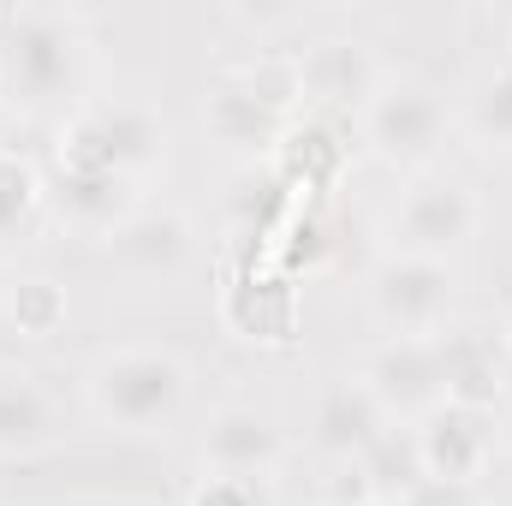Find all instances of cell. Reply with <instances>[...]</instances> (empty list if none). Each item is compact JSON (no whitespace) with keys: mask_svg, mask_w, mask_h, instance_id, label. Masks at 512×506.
Wrapping results in <instances>:
<instances>
[{"mask_svg":"<svg viewBox=\"0 0 512 506\" xmlns=\"http://www.w3.org/2000/svg\"><path fill=\"white\" fill-rule=\"evenodd\" d=\"M96 36L78 6L18 0L0 6V108L48 120L72 114L96 90Z\"/></svg>","mask_w":512,"mask_h":506,"instance_id":"1","label":"cell"},{"mask_svg":"<svg viewBox=\"0 0 512 506\" xmlns=\"http://www.w3.org/2000/svg\"><path fill=\"white\" fill-rule=\"evenodd\" d=\"M84 405L120 435H167L191 405V364L173 346H108L84 370Z\"/></svg>","mask_w":512,"mask_h":506,"instance_id":"2","label":"cell"},{"mask_svg":"<svg viewBox=\"0 0 512 506\" xmlns=\"http://www.w3.org/2000/svg\"><path fill=\"white\" fill-rule=\"evenodd\" d=\"M167 114L149 96H90L78 102L60 131H54V161H78V167H102V173H126L137 185H149L167 167Z\"/></svg>","mask_w":512,"mask_h":506,"instance_id":"3","label":"cell"},{"mask_svg":"<svg viewBox=\"0 0 512 506\" xmlns=\"http://www.w3.org/2000/svg\"><path fill=\"white\" fill-rule=\"evenodd\" d=\"M453 131L459 126L447 90H435L417 72H387L382 90L358 108V143L382 167H405V173H429Z\"/></svg>","mask_w":512,"mask_h":506,"instance_id":"4","label":"cell"},{"mask_svg":"<svg viewBox=\"0 0 512 506\" xmlns=\"http://www.w3.org/2000/svg\"><path fill=\"white\" fill-rule=\"evenodd\" d=\"M364 304L393 340H429L459 310V268L447 256L382 251L364 274Z\"/></svg>","mask_w":512,"mask_h":506,"instance_id":"5","label":"cell"},{"mask_svg":"<svg viewBox=\"0 0 512 506\" xmlns=\"http://www.w3.org/2000/svg\"><path fill=\"white\" fill-rule=\"evenodd\" d=\"M483 215H489L483 191L465 173H447V167L411 173V185L393 197V215H387V251L453 262V251H465L483 233Z\"/></svg>","mask_w":512,"mask_h":506,"instance_id":"6","label":"cell"},{"mask_svg":"<svg viewBox=\"0 0 512 506\" xmlns=\"http://www.w3.org/2000/svg\"><path fill=\"white\" fill-rule=\"evenodd\" d=\"M102 251L137 286H167L197 262V221L179 203H143L102 239Z\"/></svg>","mask_w":512,"mask_h":506,"instance_id":"7","label":"cell"},{"mask_svg":"<svg viewBox=\"0 0 512 506\" xmlns=\"http://www.w3.org/2000/svg\"><path fill=\"white\" fill-rule=\"evenodd\" d=\"M352 376L370 387V399L387 411V423H417V417H429L447 393H441V364H435V340H376L358 364H352Z\"/></svg>","mask_w":512,"mask_h":506,"instance_id":"8","label":"cell"},{"mask_svg":"<svg viewBox=\"0 0 512 506\" xmlns=\"http://www.w3.org/2000/svg\"><path fill=\"white\" fill-rule=\"evenodd\" d=\"M203 471H227V477H274L286 465V429L268 405L256 399H227L203 417L197 435Z\"/></svg>","mask_w":512,"mask_h":506,"instance_id":"9","label":"cell"},{"mask_svg":"<svg viewBox=\"0 0 512 506\" xmlns=\"http://www.w3.org/2000/svg\"><path fill=\"white\" fill-rule=\"evenodd\" d=\"M221 328L245 346H292L304 328V298L298 280H286L280 268H233L221 286Z\"/></svg>","mask_w":512,"mask_h":506,"instance_id":"10","label":"cell"},{"mask_svg":"<svg viewBox=\"0 0 512 506\" xmlns=\"http://www.w3.org/2000/svg\"><path fill=\"white\" fill-rule=\"evenodd\" d=\"M411 435H417L423 471L435 483H471V489L489 477L495 447H501L495 411H471V405H453V399H441L429 417H417Z\"/></svg>","mask_w":512,"mask_h":506,"instance_id":"11","label":"cell"},{"mask_svg":"<svg viewBox=\"0 0 512 506\" xmlns=\"http://www.w3.org/2000/svg\"><path fill=\"white\" fill-rule=\"evenodd\" d=\"M387 66L364 36H322L298 54V96L322 114H358L382 90Z\"/></svg>","mask_w":512,"mask_h":506,"instance_id":"12","label":"cell"},{"mask_svg":"<svg viewBox=\"0 0 512 506\" xmlns=\"http://www.w3.org/2000/svg\"><path fill=\"white\" fill-rule=\"evenodd\" d=\"M143 191L149 185H137L126 173H102V167H78V161H54V179H48L54 215L84 239H108L126 215L149 203Z\"/></svg>","mask_w":512,"mask_h":506,"instance_id":"13","label":"cell"},{"mask_svg":"<svg viewBox=\"0 0 512 506\" xmlns=\"http://www.w3.org/2000/svg\"><path fill=\"white\" fill-rule=\"evenodd\" d=\"M268 161H274V179L286 191H328L352 161V126H340V114L304 108V114L286 120Z\"/></svg>","mask_w":512,"mask_h":506,"instance_id":"14","label":"cell"},{"mask_svg":"<svg viewBox=\"0 0 512 506\" xmlns=\"http://www.w3.org/2000/svg\"><path fill=\"white\" fill-rule=\"evenodd\" d=\"M387 411L370 399V387L352 376H328L322 381V393H316V405H310V447L328 459V465H340V459H364L376 441H382Z\"/></svg>","mask_w":512,"mask_h":506,"instance_id":"15","label":"cell"},{"mask_svg":"<svg viewBox=\"0 0 512 506\" xmlns=\"http://www.w3.org/2000/svg\"><path fill=\"white\" fill-rule=\"evenodd\" d=\"M435 340V364H441V393L453 405H471V411H495L507 399V364H501V346L489 328L477 322H447Z\"/></svg>","mask_w":512,"mask_h":506,"instance_id":"16","label":"cell"},{"mask_svg":"<svg viewBox=\"0 0 512 506\" xmlns=\"http://www.w3.org/2000/svg\"><path fill=\"white\" fill-rule=\"evenodd\" d=\"M286 120L292 114H280L274 102H262L239 72L215 78L209 96H203V137L221 143V149H233V155H274Z\"/></svg>","mask_w":512,"mask_h":506,"instance_id":"17","label":"cell"},{"mask_svg":"<svg viewBox=\"0 0 512 506\" xmlns=\"http://www.w3.org/2000/svg\"><path fill=\"white\" fill-rule=\"evenodd\" d=\"M66 435L60 405L36 370H0V459H42Z\"/></svg>","mask_w":512,"mask_h":506,"instance_id":"18","label":"cell"},{"mask_svg":"<svg viewBox=\"0 0 512 506\" xmlns=\"http://www.w3.org/2000/svg\"><path fill=\"white\" fill-rule=\"evenodd\" d=\"M453 126L465 131L483 155H512V54L501 60H483L459 102H453Z\"/></svg>","mask_w":512,"mask_h":506,"instance_id":"19","label":"cell"},{"mask_svg":"<svg viewBox=\"0 0 512 506\" xmlns=\"http://www.w3.org/2000/svg\"><path fill=\"white\" fill-rule=\"evenodd\" d=\"M0 316H6L24 340H54V334L66 328L72 304H66V286H60V280H48V274H18V280L0 286Z\"/></svg>","mask_w":512,"mask_h":506,"instance_id":"20","label":"cell"},{"mask_svg":"<svg viewBox=\"0 0 512 506\" xmlns=\"http://www.w3.org/2000/svg\"><path fill=\"white\" fill-rule=\"evenodd\" d=\"M42 203H48L42 167H36L24 149H6V143H0V245L24 239V233L42 221Z\"/></svg>","mask_w":512,"mask_h":506,"instance_id":"21","label":"cell"},{"mask_svg":"<svg viewBox=\"0 0 512 506\" xmlns=\"http://www.w3.org/2000/svg\"><path fill=\"white\" fill-rule=\"evenodd\" d=\"M364 465V477L376 483V495H382L387 506H399L417 483H429V471H423V453H417V435L405 429V423H393V429H382V441L358 459Z\"/></svg>","mask_w":512,"mask_h":506,"instance_id":"22","label":"cell"},{"mask_svg":"<svg viewBox=\"0 0 512 506\" xmlns=\"http://www.w3.org/2000/svg\"><path fill=\"white\" fill-rule=\"evenodd\" d=\"M274 256V268L286 274V280H298V268L310 274V268H322V256H328V233H322V221L316 215H292L286 227H280V239L268 245Z\"/></svg>","mask_w":512,"mask_h":506,"instance_id":"23","label":"cell"},{"mask_svg":"<svg viewBox=\"0 0 512 506\" xmlns=\"http://www.w3.org/2000/svg\"><path fill=\"white\" fill-rule=\"evenodd\" d=\"M185 506H274V477H227V471H203V483L185 495Z\"/></svg>","mask_w":512,"mask_h":506,"instance_id":"24","label":"cell"},{"mask_svg":"<svg viewBox=\"0 0 512 506\" xmlns=\"http://www.w3.org/2000/svg\"><path fill=\"white\" fill-rule=\"evenodd\" d=\"M376 501H382V495H376V483L364 477V465H358V459L328 465V477H322V506H376Z\"/></svg>","mask_w":512,"mask_h":506,"instance_id":"25","label":"cell"},{"mask_svg":"<svg viewBox=\"0 0 512 506\" xmlns=\"http://www.w3.org/2000/svg\"><path fill=\"white\" fill-rule=\"evenodd\" d=\"M399 506H489V501H483V489H471V483H435V477H429V483H417Z\"/></svg>","mask_w":512,"mask_h":506,"instance_id":"26","label":"cell"},{"mask_svg":"<svg viewBox=\"0 0 512 506\" xmlns=\"http://www.w3.org/2000/svg\"><path fill=\"white\" fill-rule=\"evenodd\" d=\"M495 429H501V447H507V453H512V405H507V417H501Z\"/></svg>","mask_w":512,"mask_h":506,"instance_id":"27","label":"cell"},{"mask_svg":"<svg viewBox=\"0 0 512 506\" xmlns=\"http://www.w3.org/2000/svg\"><path fill=\"white\" fill-rule=\"evenodd\" d=\"M507 346H512V316H507Z\"/></svg>","mask_w":512,"mask_h":506,"instance_id":"28","label":"cell"},{"mask_svg":"<svg viewBox=\"0 0 512 506\" xmlns=\"http://www.w3.org/2000/svg\"><path fill=\"white\" fill-rule=\"evenodd\" d=\"M376 506H382V501H376Z\"/></svg>","mask_w":512,"mask_h":506,"instance_id":"29","label":"cell"}]
</instances>
